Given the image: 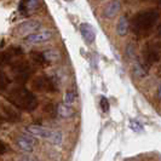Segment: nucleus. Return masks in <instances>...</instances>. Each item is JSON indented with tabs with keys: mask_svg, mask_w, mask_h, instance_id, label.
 <instances>
[{
	"mask_svg": "<svg viewBox=\"0 0 161 161\" xmlns=\"http://www.w3.org/2000/svg\"><path fill=\"white\" fill-rule=\"evenodd\" d=\"M44 56L47 59V62H52L57 58V53L55 51H45L44 52Z\"/></svg>",
	"mask_w": 161,
	"mask_h": 161,
	"instance_id": "obj_21",
	"label": "nucleus"
},
{
	"mask_svg": "<svg viewBox=\"0 0 161 161\" xmlns=\"http://www.w3.org/2000/svg\"><path fill=\"white\" fill-rule=\"evenodd\" d=\"M79 29H80L81 35H82V38H84L86 44H92L95 41V39H96V31L91 24L84 22V23L80 24Z\"/></svg>",
	"mask_w": 161,
	"mask_h": 161,
	"instance_id": "obj_7",
	"label": "nucleus"
},
{
	"mask_svg": "<svg viewBox=\"0 0 161 161\" xmlns=\"http://www.w3.org/2000/svg\"><path fill=\"white\" fill-rule=\"evenodd\" d=\"M39 5V0H25L23 4L24 10H34L35 8H38Z\"/></svg>",
	"mask_w": 161,
	"mask_h": 161,
	"instance_id": "obj_18",
	"label": "nucleus"
},
{
	"mask_svg": "<svg viewBox=\"0 0 161 161\" xmlns=\"http://www.w3.org/2000/svg\"><path fill=\"white\" fill-rule=\"evenodd\" d=\"M3 116L8 121H18L19 120V113L15 110L14 108L11 107H6V105H3V110H1Z\"/></svg>",
	"mask_w": 161,
	"mask_h": 161,
	"instance_id": "obj_12",
	"label": "nucleus"
},
{
	"mask_svg": "<svg viewBox=\"0 0 161 161\" xmlns=\"http://www.w3.org/2000/svg\"><path fill=\"white\" fill-rule=\"evenodd\" d=\"M6 98L10 103H12L17 108L23 109V110L31 112V110L36 109L38 107L36 97L33 95L32 91L27 90L23 86H17L10 90V92L6 95Z\"/></svg>",
	"mask_w": 161,
	"mask_h": 161,
	"instance_id": "obj_2",
	"label": "nucleus"
},
{
	"mask_svg": "<svg viewBox=\"0 0 161 161\" xmlns=\"http://www.w3.org/2000/svg\"><path fill=\"white\" fill-rule=\"evenodd\" d=\"M142 57H143L144 68L148 70L154 63L161 59V41L154 40L147 42L142 50Z\"/></svg>",
	"mask_w": 161,
	"mask_h": 161,
	"instance_id": "obj_3",
	"label": "nucleus"
},
{
	"mask_svg": "<svg viewBox=\"0 0 161 161\" xmlns=\"http://www.w3.org/2000/svg\"><path fill=\"white\" fill-rule=\"evenodd\" d=\"M17 161H38L35 159H31V158H22V159H18Z\"/></svg>",
	"mask_w": 161,
	"mask_h": 161,
	"instance_id": "obj_23",
	"label": "nucleus"
},
{
	"mask_svg": "<svg viewBox=\"0 0 161 161\" xmlns=\"http://www.w3.org/2000/svg\"><path fill=\"white\" fill-rule=\"evenodd\" d=\"M75 92L72 91V90H69V91H67L65 92V96H64V103L65 104H73L74 103V101H75Z\"/></svg>",
	"mask_w": 161,
	"mask_h": 161,
	"instance_id": "obj_16",
	"label": "nucleus"
},
{
	"mask_svg": "<svg viewBox=\"0 0 161 161\" xmlns=\"http://www.w3.org/2000/svg\"><path fill=\"white\" fill-rule=\"evenodd\" d=\"M149 1H155V3H160L161 4V0H149Z\"/></svg>",
	"mask_w": 161,
	"mask_h": 161,
	"instance_id": "obj_26",
	"label": "nucleus"
},
{
	"mask_svg": "<svg viewBox=\"0 0 161 161\" xmlns=\"http://www.w3.org/2000/svg\"><path fill=\"white\" fill-rule=\"evenodd\" d=\"M14 74H15V79L17 81H24L28 79L29 74H31V69H29V65L27 63H22V62H18L17 64H15L14 67Z\"/></svg>",
	"mask_w": 161,
	"mask_h": 161,
	"instance_id": "obj_6",
	"label": "nucleus"
},
{
	"mask_svg": "<svg viewBox=\"0 0 161 161\" xmlns=\"http://www.w3.org/2000/svg\"><path fill=\"white\" fill-rule=\"evenodd\" d=\"M8 82H10V80H8V76H6L3 72H0V90L6 89L8 85Z\"/></svg>",
	"mask_w": 161,
	"mask_h": 161,
	"instance_id": "obj_20",
	"label": "nucleus"
},
{
	"mask_svg": "<svg viewBox=\"0 0 161 161\" xmlns=\"http://www.w3.org/2000/svg\"><path fill=\"white\" fill-rule=\"evenodd\" d=\"M159 12L156 10H144L139 11L131 19V31L138 38H145L148 36L155 24L159 19Z\"/></svg>",
	"mask_w": 161,
	"mask_h": 161,
	"instance_id": "obj_1",
	"label": "nucleus"
},
{
	"mask_svg": "<svg viewBox=\"0 0 161 161\" xmlns=\"http://www.w3.org/2000/svg\"><path fill=\"white\" fill-rule=\"evenodd\" d=\"M6 152H8V145H6V143H4L3 141H0V155H4Z\"/></svg>",
	"mask_w": 161,
	"mask_h": 161,
	"instance_id": "obj_22",
	"label": "nucleus"
},
{
	"mask_svg": "<svg viewBox=\"0 0 161 161\" xmlns=\"http://www.w3.org/2000/svg\"><path fill=\"white\" fill-rule=\"evenodd\" d=\"M27 131L29 133H32L33 136H36V137L45 138V139H50L51 137V133H52V130L47 129V127H44V126H39V125H31L27 127Z\"/></svg>",
	"mask_w": 161,
	"mask_h": 161,
	"instance_id": "obj_8",
	"label": "nucleus"
},
{
	"mask_svg": "<svg viewBox=\"0 0 161 161\" xmlns=\"http://www.w3.org/2000/svg\"><path fill=\"white\" fill-rule=\"evenodd\" d=\"M57 112H58V114L62 116V118H70L73 115V109L69 107V104H61L58 105V108H57Z\"/></svg>",
	"mask_w": 161,
	"mask_h": 161,
	"instance_id": "obj_14",
	"label": "nucleus"
},
{
	"mask_svg": "<svg viewBox=\"0 0 161 161\" xmlns=\"http://www.w3.org/2000/svg\"><path fill=\"white\" fill-rule=\"evenodd\" d=\"M120 1L119 0H112L110 3L107 4V6L103 10V16L105 18H113L118 15V12L120 11Z\"/></svg>",
	"mask_w": 161,
	"mask_h": 161,
	"instance_id": "obj_10",
	"label": "nucleus"
},
{
	"mask_svg": "<svg viewBox=\"0 0 161 161\" xmlns=\"http://www.w3.org/2000/svg\"><path fill=\"white\" fill-rule=\"evenodd\" d=\"M158 97H159V101H161V84L159 86V90H158Z\"/></svg>",
	"mask_w": 161,
	"mask_h": 161,
	"instance_id": "obj_24",
	"label": "nucleus"
},
{
	"mask_svg": "<svg viewBox=\"0 0 161 161\" xmlns=\"http://www.w3.org/2000/svg\"><path fill=\"white\" fill-rule=\"evenodd\" d=\"M33 87L38 91H42V92H56L57 85L53 78L51 76H39L34 80Z\"/></svg>",
	"mask_w": 161,
	"mask_h": 161,
	"instance_id": "obj_4",
	"label": "nucleus"
},
{
	"mask_svg": "<svg viewBox=\"0 0 161 161\" xmlns=\"http://www.w3.org/2000/svg\"><path fill=\"white\" fill-rule=\"evenodd\" d=\"M99 107H101V109H102V112H103V113H108V112H109L110 105H109V101L107 99V97H104V96L101 97Z\"/></svg>",
	"mask_w": 161,
	"mask_h": 161,
	"instance_id": "obj_17",
	"label": "nucleus"
},
{
	"mask_svg": "<svg viewBox=\"0 0 161 161\" xmlns=\"http://www.w3.org/2000/svg\"><path fill=\"white\" fill-rule=\"evenodd\" d=\"M52 36V32L51 31H42V32L38 33H31L28 34L24 40L29 44H41V42H45L48 41Z\"/></svg>",
	"mask_w": 161,
	"mask_h": 161,
	"instance_id": "obj_5",
	"label": "nucleus"
},
{
	"mask_svg": "<svg viewBox=\"0 0 161 161\" xmlns=\"http://www.w3.org/2000/svg\"><path fill=\"white\" fill-rule=\"evenodd\" d=\"M116 33L120 36H125L129 33V22H127V19H126L125 16L119 18V21L116 23Z\"/></svg>",
	"mask_w": 161,
	"mask_h": 161,
	"instance_id": "obj_13",
	"label": "nucleus"
},
{
	"mask_svg": "<svg viewBox=\"0 0 161 161\" xmlns=\"http://www.w3.org/2000/svg\"><path fill=\"white\" fill-rule=\"evenodd\" d=\"M129 126L131 127V130H133L135 132H142V131H143V126H142L137 120H130Z\"/></svg>",
	"mask_w": 161,
	"mask_h": 161,
	"instance_id": "obj_19",
	"label": "nucleus"
},
{
	"mask_svg": "<svg viewBox=\"0 0 161 161\" xmlns=\"http://www.w3.org/2000/svg\"><path fill=\"white\" fill-rule=\"evenodd\" d=\"M159 35L161 36V23H160V25H159Z\"/></svg>",
	"mask_w": 161,
	"mask_h": 161,
	"instance_id": "obj_25",
	"label": "nucleus"
},
{
	"mask_svg": "<svg viewBox=\"0 0 161 161\" xmlns=\"http://www.w3.org/2000/svg\"><path fill=\"white\" fill-rule=\"evenodd\" d=\"M62 141H63V135L61 131H57V130H52V133H51V137L48 139V142H51L52 144L55 145H61L62 144Z\"/></svg>",
	"mask_w": 161,
	"mask_h": 161,
	"instance_id": "obj_15",
	"label": "nucleus"
},
{
	"mask_svg": "<svg viewBox=\"0 0 161 161\" xmlns=\"http://www.w3.org/2000/svg\"><path fill=\"white\" fill-rule=\"evenodd\" d=\"M40 27V22L39 21H35V19H28V21H24L22 23L18 25V31L19 32H32L35 31Z\"/></svg>",
	"mask_w": 161,
	"mask_h": 161,
	"instance_id": "obj_11",
	"label": "nucleus"
},
{
	"mask_svg": "<svg viewBox=\"0 0 161 161\" xmlns=\"http://www.w3.org/2000/svg\"><path fill=\"white\" fill-rule=\"evenodd\" d=\"M17 145L21 150L27 152V153H31L34 149V139L31 136H27V135H22L17 138Z\"/></svg>",
	"mask_w": 161,
	"mask_h": 161,
	"instance_id": "obj_9",
	"label": "nucleus"
},
{
	"mask_svg": "<svg viewBox=\"0 0 161 161\" xmlns=\"http://www.w3.org/2000/svg\"><path fill=\"white\" fill-rule=\"evenodd\" d=\"M65 1H73V0H65Z\"/></svg>",
	"mask_w": 161,
	"mask_h": 161,
	"instance_id": "obj_27",
	"label": "nucleus"
}]
</instances>
